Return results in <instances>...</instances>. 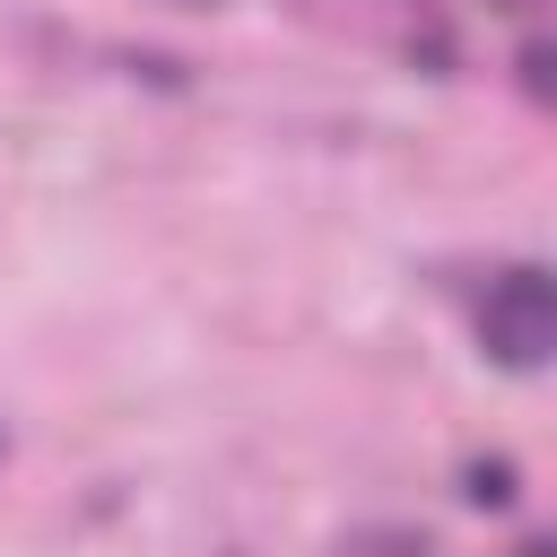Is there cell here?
Returning a JSON list of instances; mask_svg holds the SVG:
<instances>
[{"label":"cell","mask_w":557,"mask_h":557,"mask_svg":"<svg viewBox=\"0 0 557 557\" xmlns=\"http://www.w3.org/2000/svg\"><path fill=\"white\" fill-rule=\"evenodd\" d=\"M522 78H531V96H548V44H531V52H522Z\"/></svg>","instance_id":"cell-3"},{"label":"cell","mask_w":557,"mask_h":557,"mask_svg":"<svg viewBox=\"0 0 557 557\" xmlns=\"http://www.w3.org/2000/svg\"><path fill=\"white\" fill-rule=\"evenodd\" d=\"M183 9H209V0H183Z\"/></svg>","instance_id":"cell-4"},{"label":"cell","mask_w":557,"mask_h":557,"mask_svg":"<svg viewBox=\"0 0 557 557\" xmlns=\"http://www.w3.org/2000/svg\"><path fill=\"white\" fill-rule=\"evenodd\" d=\"M470 496H479V505H505V496H513V470H505V461H496V470H470Z\"/></svg>","instance_id":"cell-2"},{"label":"cell","mask_w":557,"mask_h":557,"mask_svg":"<svg viewBox=\"0 0 557 557\" xmlns=\"http://www.w3.org/2000/svg\"><path fill=\"white\" fill-rule=\"evenodd\" d=\"M479 339H487V357L496 366H513V374H531V366H548V348H557V287H548V270H505L496 287H487V313H479Z\"/></svg>","instance_id":"cell-1"}]
</instances>
